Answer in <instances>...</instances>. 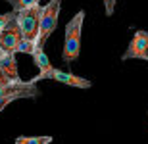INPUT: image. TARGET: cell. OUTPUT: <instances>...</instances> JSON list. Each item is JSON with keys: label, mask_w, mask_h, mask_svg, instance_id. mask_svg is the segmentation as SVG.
<instances>
[{"label": "cell", "mask_w": 148, "mask_h": 144, "mask_svg": "<svg viewBox=\"0 0 148 144\" xmlns=\"http://www.w3.org/2000/svg\"><path fill=\"white\" fill-rule=\"evenodd\" d=\"M19 40H21V35H19V27H17L16 17H14L0 31V52H12V54H16V48L19 44Z\"/></svg>", "instance_id": "obj_6"}, {"label": "cell", "mask_w": 148, "mask_h": 144, "mask_svg": "<svg viewBox=\"0 0 148 144\" xmlns=\"http://www.w3.org/2000/svg\"><path fill=\"white\" fill-rule=\"evenodd\" d=\"M148 54V33L146 31H137L133 40L129 42L127 50L123 52L121 60L127 61V60H143L144 56Z\"/></svg>", "instance_id": "obj_4"}, {"label": "cell", "mask_w": 148, "mask_h": 144, "mask_svg": "<svg viewBox=\"0 0 148 144\" xmlns=\"http://www.w3.org/2000/svg\"><path fill=\"white\" fill-rule=\"evenodd\" d=\"M31 56H33V61L35 66H37L38 69V75L35 77V81H40V79H48L50 75V69H52V63H50V58L46 54H44V46H35V50L31 52Z\"/></svg>", "instance_id": "obj_8"}, {"label": "cell", "mask_w": 148, "mask_h": 144, "mask_svg": "<svg viewBox=\"0 0 148 144\" xmlns=\"http://www.w3.org/2000/svg\"><path fill=\"white\" fill-rule=\"evenodd\" d=\"M40 10L42 6L35 4L31 8H23L16 12V23L19 27V35L23 40L37 46V33H38V19H40Z\"/></svg>", "instance_id": "obj_2"}, {"label": "cell", "mask_w": 148, "mask_h": 144, "mask_svg": "<svg viewBox=\"0 0 148 144\" xmlns=\"http://www.w3.org/2000/svg\"><path fill=\"white\" fill-rule=\"evenodd\" d=\"M143 60H146V61H148V54H146V56H144V58H143Z\"/></svg>", "instance_id": "obj_15"}, {"label": "cell", "mask_w": 148, "mask_h": 144, "mask_svg": "<svg viewBox=\"0 0 148 144\" xmlns=\"http://www.w3.org/2000/svg\"><path fill=\"white\" fill-rule=\"evenodd\" d=\"M85 21V12H77L71 21L66 25V37H64V52L62 60L66 63H73L81 54V31Z\"/></svg>", "instance_id": "obj_1"}, {"label": "cell", "mask_w": 148, "mask_h": 144, "mask_svg": "<svg viewBox=\"0 0 148 144\" xmlns=\"http://www.w3.org/2000/svg\"><path fill=\"white\" fill-rule=\"evenodd\" d=\"M12 81H16V79H10L2 69H0V85H8V83H12Z\"/></svg>", "instance_id": "obj_14"}, {"label": "cell", "mask_w": 148, "mask_h": 144, "mask_svg": "<svg viewBox=\"0 0 148 144\" xmlns=\"http://www.w3.org/2000/svg\"><path fill=\"white\" fill-rule=\"evenodd\" d=\"M0 54H2V52H0Z\"/></svg>", "instance_id": "obj_16"}, {"label": "cell", "mask_w": 148, "mask_h": 144, "mask_svg": "<svg viewBox=\"0 0 148 144\" xmlns=\"http://www.w3.org/2000/svg\"><path fill=\"white\" fill-rule=\"evenodd\" d=\"M0 69H2L10 79H19L16 54H12V52H2V54H0Z\"/></svg>", "instance_id": "obj_9"}, {"label": "cell", "mask_w": 148, "mask_h": 144, "mask_svg": "<svg viewBox=\"0 0 148 144\" xmlns=\"http://www.w3.org/2000/svg\"><path fill=\"white\" fill-rule=\"evenodd\" d=\"M52 136H19L16 139V144H50Z\"/></svg>", "instance_id": "obj_10"}, {"label": "cell", "mask_w": 148, "mask_h": 144, "mask_svg": "<svg viewBox=\"0 0 148 144\" xmlns=\"http://www.w3.org/2000/svg\"><path fill=\"white\" fill-rule=\"evenodd\" d=\"M8 4L12 6V10L14 12H19L23 8H31L35 4H40V0H6Z\"/></svg>", "instance_id": "obj_11"}, {"label": "cell", "mask_w": 148, "mask_h": 144, "mask_svg": "<svg viewBox=\"0 0 148 144\" xmlns=\"http://www.w3.org/2000/svg\"><path fill=\"white\" fill-rule=\"evenodd\" d=\"M48 79H54V81L64 83V85H71V87H77V89H90V87H92V83H90L88 79L77 77L75 73L62 71V69H58V67H52V69H50Z\"/></svg>", "instance_id": "obj_7"}, {"label": "cell", "mask_w": 148, "mask_h": 144, "mask_svg": "<svg viewBox=\"0 0 148 144\" xmlns=\"http://www.w3.org/2000/svg\"><path fill=\"white\" fill-rule=\"evenodd\" d=\"M14 17H16V12H14V10L8 12V14H2V16H0V31H2V29H4L6 25L14 19Z\"/></svg>", "instance_id": "obj_12"}, {"label": "cell", "mask_w": 148, "mask_h": 144, "mask_svg": "<svg viewBox=\"0 0 148 144\" xmlns=\"http://www.w3.org/2000/svg\"><path fill=\"white\" fill-rule=\"evenodd\" d=\"M40 94V90L37 89V81L31 79V81H23V85L19 89L12 90V92H6V94L0 96V110H4L8 104L12 102H16L19 98H33V96H38Z\"/></svg>", "instance_id": "obj_5"}, {"label": "cell", "mask_w": 148, "mask_h": 144, "mask_svg": "<svg viewBox=\"0 0 148 144\" xmlns=\"http://www.w3.org/2000/svg\"><path fill=\"white\" fill-rule=\"evenodd\" d=\"M60 4L62 0H50L40 10L38 19V33H37V46H44L46 39L58 29V17H60Z\"/></svg>", "instance_id": "obj_3"}, {"label": "cell", "mask_w": 148, "mask_h": 144, "mask_svg": "<svg viewBox=\"0 0 148 144\" xmlns=\"http://www.w3.org/2000/svg\"><path fill=\"white\" fill-rule=\"evenodd\" d=\"M104 8H106V16L110 17L115 10V0H104Z\"/></svg>", "instance_id": "obj_13"}]
</instances>
